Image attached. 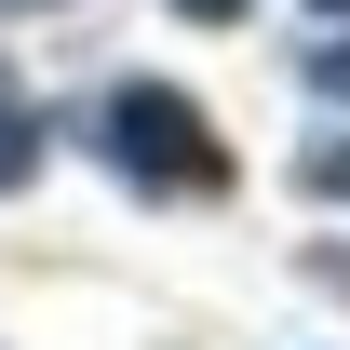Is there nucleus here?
Instances as JSON below:
<instances>
[{"label":"nucleus","instance_id":"2","mask_svg":"<svg viewBox=\"0 0 350 350\" xmlns=\"http://www.w3.org/2000/svg\"><path fill=\"white\" fill-rule=\"evenodd\" d=\"M41 175V108H27V81L0 68V189H27Z\"/></svg>","mask_w":350,"mask_h":350},{"label":"nucleus","instance_id":"3","mask_svg":"<svg viewBox=\"0 0 350 350\" xmlns=\"http://www.w3.org/2000/svg\"><path fill=\"white\" fill-rule=\"evenodd\" d=\"M175 14H189V27H229V14H243V0H175Z\"/></svg>","mask_w":350,"mask_h":350},{"label":"nucleus","instance_id":"4","mask_svg":"<svg viewBox=\"0 0 350 350\" xmlns=\"http://www.w3.org/2000/svg\"><path fill=\"white\" fill-rule=\"evenodd\" d=\"M0 14H54V0H0Z\"/></svg>","mask_w":350,"mask_h":350},{"label":"nucleus","instance_id":"1","mask_svg":"<svg viewBox=\"0 0 350 350\" xmlns=\"http://www.w3.org/2000/svg\"><path fill=\"white\" fill-rule=\"evenodd\" d=\"M94 135H108V162L135 175V189H162V202H216L229 189V148L202 135V108L175 81H122L108 108H94Z\"/></svg>","mask_w":350,"mask_h":350},{"label":"nucleus","instance_id":"5","mask_svg":"<svg viewBox=\"0 0 350 350\" xmlns=\"http://www.w3.org/2000/svg\"><path fill=\"white\" fill-rule=\"evenodd\" d=\"M310 14H350V0H310Z\"/></svg>","mask_w":350,"mask_h":350}]
</instances>
